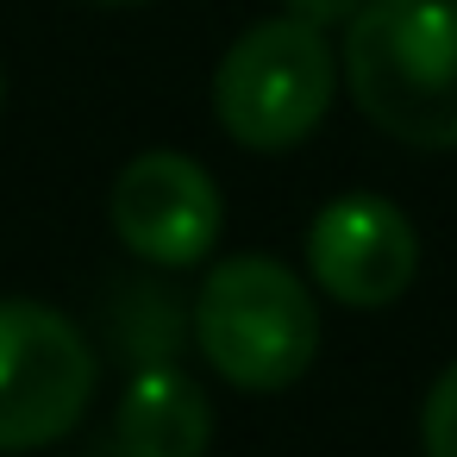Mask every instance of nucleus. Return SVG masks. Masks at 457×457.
Here are the masks:
<instances>
[{
	"mask_svg": "<svg viewBox=\"0 0 457 457\" xmlns=\"http://www.w3.org/2000/svg\"><path fill=\"white\" fill-rule=\"evenodd\" d=\"M213 438V407L195 376L176 363L132 370L120 407H113V445L101 457H201Z\"/></svg>",
	"mask_w": 457,
	"mask_h": 457,
	"instance_id": "0eeeda50",
	"label": "nucleus"
},
{
	"mask_svg": "<svg viewBox=\"0 0 457 457\" xmlns=\"http://www.w3.org/2000/svg\"><path fill=\"white\" fill-rule=\"evenodd\" d=\"M0 101H7V76H0Z\"/></svg>",
	"mask_w": 457,
	"mask_h": 457,
	"instance_id": "9b49d317",
	"label": "nucleus"
},
{
	"mask_svg": "<svg viewBox=\"0 0 457 457\" xmlns=\"http://www.w3.org/2000/svg\"><path fill=\"white\" fill-rule=\"evenodd\" d=\"M95 7H145V0H95Z\"/></svg>",
	"mask_w": 457,
	"mask_h": 457,
	"instance_id": "9d476101",
	"label": "nucleus"
},
{
	"mask_svg": "<svg viewBox=\"0 0 457 457\" xmlns=\"http://www.w3.org/2000/svg\"><path fill=\"white\" fill-rule=\"evenodd\" d=\"M420 276V232L388 195H338L307 226V282L338 307H395Z\"/></svg>",
	"mask_w": 457,
	"mask_h": 457,
	"instance_id": "423d86ee",
	"label": "nucleus"
},
{
	"mask_svg": "<svg viewBox=\"0 0 457 457\" xmlns=\"http://www.w3.org/2000/svg\"><path fill=\"white\" fill-rule=\"evenodd\" d=\"M357 113L407 151H457V0H363L338 38Z\"/></svg>",
	"mask_w": 457,
	"mask_h": 457,
	"instance_id": "f257e3e1",
	"label": "nucleus"
},
{
	"mask_svg": "<svg viewBox=\"0 0 457 457\" xmlns=\"http://www.w3.org/2000/svg\"><path fill=\"white\" fill-rule=\"evenodd\" d=\"M101 388L95 338L26 295H0V457L70 438Z\"/></svg>",
	"mask_w": 457,
	"mask_h": 457,
	"instance_id": "20e7f679",
	"label": "nucleus"
},
{
	"mask_svg": "<svg viewBox=\"0 0 457 457\" xmlns=\"http://www.w3.org/2000/svg\"><path fill=\"white\" fill-rule=\"evenodd\" d=\"M107 220L145 270H195L220 245L226 201L188 151H138L107 188Z\"/></svg>",
	"mask_w": 457,
	"mask_h": 457,
	"instance_id": "39448f33",
	"label": "nucleus"
},
{
	"mask_svg": "<svg viewBox=\"0 0 457 457\" xmlns=\"http://www.w3.org/2000/svg\"><path fill=\"white\" fill-rule=\"evenodd\" d=\"M338 95V51L320 26L282 13L245 26L213 70V120L238 151L276 157L320 132Z\"/></svg>",
	"mask_w": 457,
	"mask_h": 457,
	"instance_id": "7ed1b4c3",
	"label": "nucleus"
},
{
	"mask_svg": "<svg viewBox=\"0 0 457 457\" xmlns=\"http://www.w3.org/2000/svg\"><path fill=\"white\" fill-rule=\"evenodd\" d=\"M363 7V0H282V13H295V20H307V26H320V32H345V20Z\"/></svg>",
	"mask_w": 457,
	"mask_h": 457,
	"instance_id": "1a4fd4ad",
	"label": "nucleus"
},
{
	"mask_svg": "<svg viewBox=\"0 0 457 457\" xmlns=\"http://www.w3.org/2000/svg\"><path fill=\"white\" fill-rule=\"evenodd\" d=\"M420 451L426 457H457V363H445L438 382L420 401Z\"/></svg>",
	"mask_w": 457,
	"mask_h": 457,
	"instance_id": "6e6552de",
	"label": "nucleus"
},
{
	"mask_svg": "<svg viewBox=\"0 0 457 457\" xmlns=\"http://www.w3.org/2000/svg\"><path fill=\"white\" fill-rule=\"evenodd\" d=\"M195 345L207 370L245 395L295 388L320 357V307L301 270L282 257H226L195 295Z\"/></svg>",
	"mask_w": 457,
	"mask_h": 457,
	"instance_id": "f03ea898",
	"label": "nucleus"
}]
</instances>
